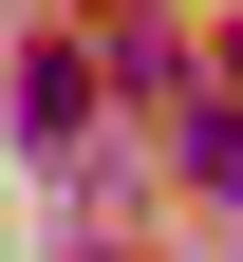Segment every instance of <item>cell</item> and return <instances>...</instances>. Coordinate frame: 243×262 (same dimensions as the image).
Masks as SVG:
<instances>
[{"label":"cell","mask_w":243,"mask_h":262,"mask_svg":"<svg viewBox=\"0 0 243 262\" xmlns=\"http://www.w3.org/2000/svg\"><path fill=\"white\" fill-rule=\"evenodd\" d=\"M187 187H206V206H243V113H187Z\"/></svg>","instance_id":"obj_1"}]
</instances>
